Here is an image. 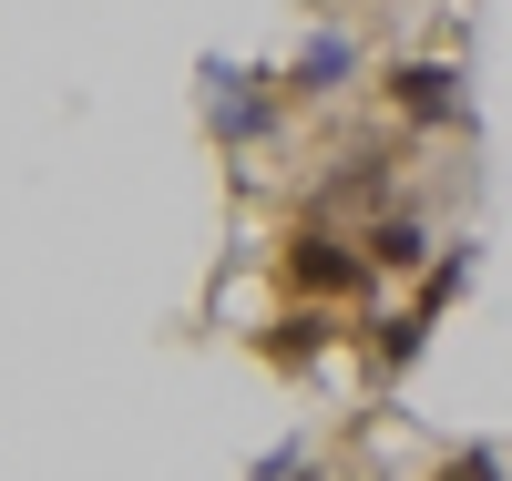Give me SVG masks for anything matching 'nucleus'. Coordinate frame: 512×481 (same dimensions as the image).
I'll return each instance as SVG.
<instances>
[{
	"mask_svg": "<svg viewBox=\"0 0 512 481\" xmlns=\"http://www.w3.org/2000/svg\"><path fill=\"white\" fill-rule=\"evenodd\" d=\"M431 481H502V451H451Z\"/></svg>",
	"mask_w": 512,
	"mask_h": 481,
	"instance_id": "nucleus-7",
	"label": "nucleus"
},
{
	"mask_svg": "<svg viewBox=\"0 0 512 481\" xmlns=\"http://www.w3.org/2000/svg\"><path fill=\"white\" fill-rule=\"evenodd\" d=\"M318 348H328V318L308 308V318H277V338H267V359H277V369H297V359H318Z\"/></svg>",
	"mask_w": 512,
	"mask_h": 481,
	"instance_id": "nucleus-6",
	"label": "nucleus"
},
{
	"mask_svg": "<svg viewBox=\"0 0 512 481\" xmlns=\"http://www.w3.org/2000/svg\"><path fill=\"white\" fill-rule=\"evenodd\" d=\"M359 72V41L349 31H318L308 52H297V72H287V93H338V82Z\"/></svg>",
	"mask_w": 512,
	"mask_h": 481,
	"instance_id": "nucleus-3",
	"label": "nucleus"
},
{
	"mask_svg": "<svg viewBox=\"0 0 512 481\" xmlns=\"http://www.w3.org/2000/svg\"><path fill=\"white\" fill-rule=\"evenodd\" d=\"M359 246H369V267H379V277H410L420 256H431V236H420V215H379V226H369Z\"/></svg>",
	"mask_w": 512,
	"mask_h": 481,
	"instance_id": "nucleus-4",
	"label": "nucleus"
},
{
	"mask_svg": "<svg viewBox=\"0 0 512 481\" xmlns=\"http://www.w3.org/2000/svg\"><path fill=\"white\" fill-rule=\"evenodd\" d=\"M216 123L246 144V134H267V93H256L246 72H216Z\"/></svg>",
	"mask_w": 512,
	"mask_h": 481,
	"instance_id": "nucleus-5",
	"label": "nucleus"
},
{
	"mask_svg": "<svg viewBox=\"0 0 512 481\" xmlns=\"http://www.w3.org/2000/svg\"><path fill=\"white\" fill-rule=\"evenodd\" d=\"M390 103H400L410 123H461V113H472V93H461L451 62H400V72H390Z\"/></svg>",
	"mask_w": 512,
	"mask_h": 481,
	"instance_id": "nucleus-2",
	"label": "nucleus"
},
{
	"mask_svg": "<svg viewBox=\"0 0 512 481\" xmlns=\"http://www.w3.org/2000/svg\"><path fill=\"white\" fill-rule=\"evenodd\" d=\"M277 267H287V287L308 297V308H328V297H359L379 267H369V246H349L338 226H297L287 246H277Z\"/></svg>",
	"mask_w": 512,
	"mask_h": 481,
	"instance_id": "nucleus-1",
	"label": "nucleus"
}]
</instances>
